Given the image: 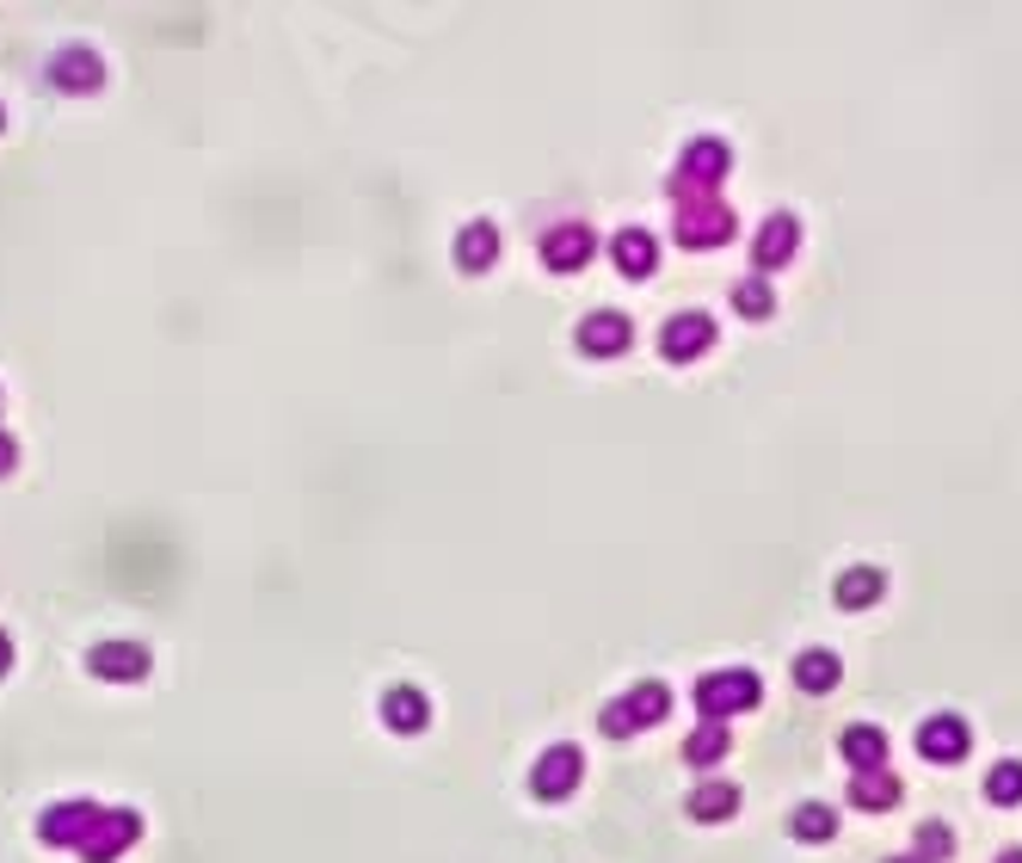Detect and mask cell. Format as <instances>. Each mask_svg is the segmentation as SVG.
<instances>
[{
  "instance_id": "25",
  "label": "cell",
  "mask_w": 1022,
  "mask_h": 863,
  "mask_svg": "<svg viewBox=\"0 0 1022 863\" xmlns=\"http://www.w3.org/2000/svg\"><path fill=\"white\" fill-rule=\"evenodd\" d=\"M887 863H918V858H887Z\"/></svg>"
},
{
  "instance_id": "4",
  "label": "cell",
  "mask_w": 1022,
  "mask_h": 863,
  "mask_svg": "<svg viewBox=\"0 0 1022 863\" xmlns=\"http://www.w3.org/2000/svg\"><path fill=\"white\" fill-rule=\"evenodd\" d=\"M708 340H715V321H708V315H672V321L660 327V352L665 358H678V365L702 358Z\"/></svg>"
},
{
  "instance_id": "22",
  "label": "cell",
  "mask_w": 1022,
  "mask_h": 863,
  "mask_svg": "<svg viewBox=\"0 0 1022 863\" xmlns=\"http://www.w3.org/2000/svg\"><path fill=\"white\" fill-rule=\"evenodd\" d=\"M893 796H899V784L893 777H856V808H893Z\"/></svg>"
},
{
  "instance_id": "24",
  "label": "cell",
  "mask_w": 1022,
  "mask_h": 863,
  "mask_svg": "<svg viewBox=\"0 0 1022 863\" xmlns=\"http://www.w3.org/2000/svg\"><path fill=\"white\" fill-rule=\"evenodd\" d=\"M998 863H1022V851H1004V858Z\"/></svg>"
},
{
  "instance_id": "11",
  "label": "cell",
  "mask_w": 1022,
  "mask_h": 863,
  "mask_svg": "<svg viewBox=\"0 0 1022 863\" xmlns=\"http://www.w3.org/2000/svg\"><path fill=\"white\" fill-rule=\"evenodd\" d=\"M684 241H690V248H715V241H727V234H733V211H727V204H708V211H697V204H684Z\"/></svg>"
},
{
  "instance_id": "7",
  "label": "cell",
  "mask_w": 1022,
  "mask_h": 863,
  "mask_svg": "<svg viewBox=\"0 0 1022 863\" xmlns=\"http://www.w3.org/2000/svg\"><path fill=\"white\" fill-rule=\"evenodd\" d=\"M727 167H733V154H727V142H715V136H702V142H690V149H684L678 186H715V179H727Z\"/></svg>"
},
{
  "instance_id": "8",
  "label": "cell",
  "mask_w": 1022,
  "mask_h": 863,
  "mask_svg": "<svg viewBox=\"0 0 1022 863\" xmlns=\"http://www.w3.org/2000/svg\"><path fill=\"white\" fill-rule=\"evenodd\" d=\"M591 259V229L586 223H567V229L542 234V266L549 271H579Z\"/></svg>"
},
{
  "instance_id": "19",
  "label": "cell",
  "mask_w": 1022,
  "mask_h": 863,
  "mask_svg": "<svg viewBox=\"0 0 1022 863\" xmlns=\"http://www.w3.org/2000/svg\"><path fill=\"white\" fill-rule=\"evenodd\" d=\"M985 796L998 808H1017L1022 802V759H1004V765L985 771Z\"/></svg>"
},
{
  "instance_id": "1",
  "label": "cell",
  "mask_w": 1022,
  "mask_h": 863,
  "mask_svg": "<svg viewBox=\"0 0 1022 863\" xmlns=\"http://www.w3.org/2000/svg\"><path fill=\"white\" fill-rule=\"evenodd\" d=\"M757 703V672L733 667V672H708V678H697V710L708 715V722H720V715H739Z\"/></svg>"
},
{
  "instance_id": "13",
  "label": "cell",
  "mask_w": 1022,
  "mask_h": 863,
  "mask_svg": "<svg viewBox=\"0 0 1022 863\" xmlns=\"http://www.w3.org/2000/svg\"><path fill=\"white\" fill-rule=\"evenodd\" d=\"M795 241H801V223H795V216H770V223L757 229V266H764V271L782 266V259L795 253Z\"/></svg>"
},
{
  "instance_id": "20",
  "label": "cell",
  "mask_w": 1022,
  "mask_h": 863,
  "mask_svg": "<svg viewBox=\"0 0 1022 863\" xmlns=\"http://www.w3.org/2000/svg\"><path fill=\"white\" fill-rule=\"evenodd\" d=\"M425 697H419L413 685H400V690H388V722H395V728H419V722H425Z\"/></svg>"
},
{
  "instance_id": "21",
  "label": "cell",
  "mask_w": 1022,
  "mask_h": 863,
  "mask_svg": "<svg viewBox=\"0 0 1022 863\" xmlns=\"http://www.w3.org/2000/svg\"><path fill=\"white\" fill-rule=\"evenodd\" d=\"M733 308L745 315V321H764V315L777 308V296H770V284H764V278H745V284L733 290Z\"/></svg>"
},
{
  "instance_id": "15",
  "label": "cell",
  "mask_w": 1022,
  "mask_h": 863,
  "mask_svg": "<svg viewBox=\"0 0 1022 863\" xmlns=\"http://www.w3.org/2000/svg\"><path fill=\"white\" fill-rule=\"evenodd\" d=\"M684 808H690V821H727L739 808V789L733 784H697Z\"/></svg>"
},
{
  "instance_id": "23",
  "label": "cell",
  "mask_w": 1022,
  "mask_h": 863,
  "mask_svg": "<svg viewBox=\"0 0 1022 863\" xmlns=\"http://www.w3.org/2000/svg\"><path fill=\"white\" fill-rule=\"evenodd\" d=\"M948 839H955V833H948L943 821H924V826H918V845H924V858H948Z\"/></svg>"
},
{
  "instance_id": "18",
  "label": "cell",
  "mask_w": 1022,
  "mask_h": 863,
  "mask_svg": "<svg viewBox=\"0 0 1022 863\" xmlns=\"http://www.w3.org/2000/svg\"><path fill=\"white\" fill-rule=\"evenodd\" d=\"M844 759H851V765H887V734L881 728H851L844 734Z\"/></svg>"
},
{
  "instance_id": "6",
  "label": "cell",
  "mask_w": 1022,
  "mask_h": 863,
  "mask_svg": "<svg viewBox=\"0 0 1022 863\" xmlns=\"http://www.w3.org/2000/svg\"><path fill=\"white\" fill-rule=\"evenodd\" d=\"M967 740H973V734H967L961 715H930L924 728H918V752H924L930 765H955L967 752Z\"/></svg>"
},
{
  "instance_id": "9",
  "label": "cell",
  "mask_w": 1022,
  "mask_h": 863,
  "mask_svg": "<svg viewBox=\"0 0 1022 863\" xmlns=\"http://www.w3.org/2000/svg\"><path fill=\"white\" fill-rule=\"evenodd\" d=\"M499 259V229L493 223H469V229L456 234V266L462 271H487Z\"/></svg>"
},
{
  "instance_id": "3",
  "label": "cell",
  "mask_w": 1022,
  "mask_h": 863,
  "mask_svg": "<svg viewBox=\"0 0 1022 863\" xmlns=\"http://www.w3.org/2000/svg\"><path fill=\"white\" fill-rule=\"evenodd\" d=\"M579 771H586L579 747H549L542 759H536V771H531V789L542 796V802H561V796H573Z\"/></svg>"
},
{
  "instance_id": "14",
  "label": "cell",
  "mask_w": 1022,
  "mask_h": 863,
  "mask_svg": "<svg viewBox=\"0 0 1022 863\" xmlns=\"http://www.w3.org/2000/svg\"><path fill=\"white\" fill-rule=\"evenodd\" d=\"M838 678H844V667H838V653L832 648H807L795 660V685L807 690V697H819V690H832Z\"/></svg>"
},
{
  "instance_id": "16",
  "label": "cell",
  "mask_w": 1022,
  "mask_h": 863,
  "mask_svg": "<svg viewBox=\"0 0 1022 863\" xmlns=\"http://www.w3.org/2000/svg\"><path fill=\"white\" fill-rule=\"evenodd\" d=\"M727 747H733V740H727V722H702V728L684 740V759H690V765H715V759H727Z\"/></svg>"
},
{
  "instance_id": "17",
  "label": "cell",
  "mask_w": 1022,
  "mask_h": 863,
  "mask_svg": "<svg viewBox=\"0 0 1022 863\" xmlns=\"http://www.w3.org/2000/svg\"><path fill=\"white\" fill-rule=\"evenodd\" d=\"M789 826H795L801 845H826L838 833V814L826 802H807V808H795V821H789Z\"/></svg>"
},
{
  "instance_id": "5",
  "label": "cell",
  "mask_w": 1022,
  "mask_h": 863,
  "mask_svg": "<svg viewBox=\"0 0 1022 863\" xmlns=\"http://www.w3.org/2000/svg\"><path fill=\"white\" fill-rule=\"evenodd\" d=\"M628 340H635V327H628V315H616V308L579 321V352H586V358H616V352H628Z\"/></svg>"
},
{
  "instance_id": "10",
  "label": "cell",
  "mask_w": 1022,
  "mask_h": 863,
  "mask_svg": "<svg viewBox=\"0 0 1022 863\" xmlns=\"http://www.w3.org/2000/svg\"><path fill=\"white\" fill-rule=\"evenodd\" d=\"M610 253H616V271H628V278H647V271L660 266V248H653L647 229H623L610 241Z\"/></svg>"
},
{
  "instance_id": "2",
  "label": "cell",
  "mask_w": 1022,
  "mask_h": 863,
  "mask_svg": "<svg viewBox=\"0 0 1022 863\" xmlns=\"http://www.w3.org/2000/svg\"><path fill=\"white\" fill-rule=\"evenodd\" d=\"M665 710H672V690L647 678V685L628 690L623 703H610V710L598 715V728H604V734H641V728H653Z\"/></svg>"
},
{
  "instance_id": "12",
  "label": "cell",
  "mask_w": 1022,
  "mask_h": 863,
  "mask_svg": "<svg viewBox=\"0 0 1022 863\" xmlns=\"http://www.w3.org/2000/svg\"><path fill=\"white\" fill-rule=\"evenodd\" d=\"M881 593H887V574H881V568H844V574H838V605H844V611H869Z\"/></svg>"
}]
</instances>
